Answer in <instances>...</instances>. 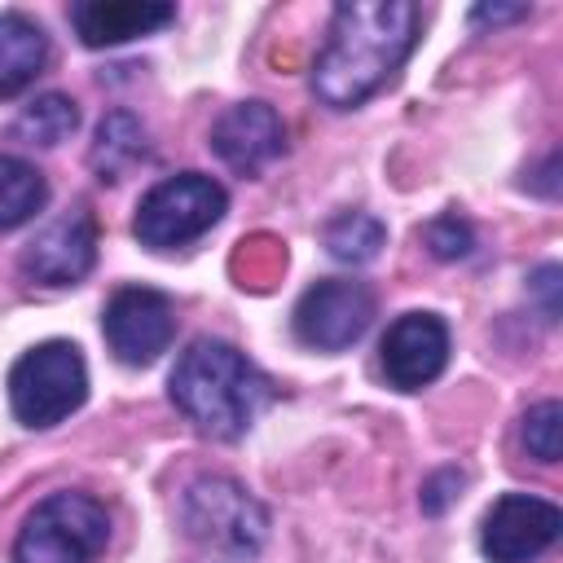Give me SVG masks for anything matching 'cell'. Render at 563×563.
Here are the masks:
<instances>
[{
	"label": "cell",
	"instance_id": "6da1fadb",
	"mask_svg": "<svg viewBox=\"0 0 563 563\" xmlns=\"http://www.w3.org/2000/svg\"><path fill=\"white\" fill-rule=\"evenodd\" d=\"M418 9L409 0H352L330 18V35L312 62V92L330 110L369 101L413 53Z\"/></svg>",
	"mask_w": 563,
	"mask_h": 563
},
{
	"label": "cell",
	"instance_id": "7a4b0ae2",
	"mask_svg": "<svg viewBox=\"0 0 563 563\" xmlns=\"http://www.w3.org/2000/svg\"><path fill=\"white\" fill-rule=\"evenodd\" d=\"M172 405L211 440H238L273 400V383L224 339H194L172 369Z\"/></svg>",
	"mask_w": 563,
	"mask_h": 563
},
{
	"label": "cell",
	"instance_id": "3957f363",
	"mask_svg": "<svg viewBox=\"0 0 563 563\" xmlns=\"http://www.w3.org/2000/svg\"><path fill=\"white\" fill-rule=\"evenodd\" d=\"M88 400V365L75 343L48 339L9 369V409L22 427H57Z\"/></svg>",
	"mask_w": 563,
	"mask_h": 563
},
{
	"label": "cell",
	"instance_id": "277c9868",
	"mask_svg": "<svg viewBox=\"0 0 563 563\" xmlns=\"http://www.w3.org/2000/svg\"><path fill=\"white\" fill-rule=\"evenodd\" d=\"M110 541V515L88 493L44 497L13 541L18 563H92Z\"/></svg>",
	"mask_w": 563,
	"mask_h": 563
},
{
	"label": "cell",
	"instance_id": "5b68a950",
	"mask_svg": "<svg viewBox=\"0 0 563 563\" xmlns=\"http://www.w3.org/2000/svg\"><path fill=\"white\" fill-rule=\"evenodd\" d=\"M185 532L229 559H246L268 537V510L229 475H198L180 497Z\"/></svg>",
	"mask_w": 563,
	"mask_h": 563
},
{
	"label": "cell",
	"instance_id": "8992f818",
	"mask_svg": "<svg viewBox=\"0 0 563 563\" xmlns=\"http://www.w3.org/2000/svg\"><path fill=\"white\" fill-rule=\"evenodd\" d=\"M224 211H229V194L220 180H211L202 172H180V176L158 180L141 198L132 233L150 251H176V246L202 238L211 224H220Z\"/></svg>",
	"mask_w": 563,
	"mask_h": 563
},
{
	"label": "cell",
	"instance_id": "52a82bcc",
	"mask_svg": "<svg viewBox=\"0 0 563 563\" xmlns=\"http://www.w3.org/2000/svg\"><path fill=\"white\" fill-rule=\"evenodd\" d=\"M374 321V290L352 277H325L308 286L295 303V339L317 352H343L352 347Z\"/></svg>",
	"mask_w": 563,
	"mask_h": 563
},
{
	"label": "cell",
	"instance_id": "ba28073f",
	"mask_svg": "<svg viewBox=\"0 0 563 563\" xmlns=\"http://www.w3.org/2000/svg\"><path fill=\"white\" fill-rule=\"evenodd\" d=\"M101 334L123 365H154L176 339V308L154 286H123L101 312Z\"/></svg>",
	"mask_w": 563,
	"mask_h": 563
},
{
	"label": "cell",
	"instance_id": "9c48e42d",
	"mask_svg": "<svg viewBox=\"0 0 563 563\" xmlns=\"http://www.w3.org/2000/svg\"><path fill=\"white\" fill-rule=\"evenodd\" d=\"M563 532V510L532 493H501L484 523H479V550L488 563H532L541 559Z\"/></svg>",
	"mask_w": 563,
	"mask_h": 563
},
{
	"label": "cell",
	"instance_id": "30bf717a",
	"mask_svg": "<svg viewBox=\"0 0 563 563\" xmlns=\"http://www.w3.org/2000/svg\"><path fill=\"white\" fill-rule=\"evenodd\" d=\"M378 365L391 387L422 391L449 365V325L435 312H405L387 325L378 343Z\"/></svg>",
	"mask_w": 563,
	"mask_h": 563
},
{
	"label": "cell",
	"instance_id": "8fae6325",
	"mask_svg": "<svg viewBox=\"0 0 563 563\" xmlns=\"http://www.w3.org/2000/svg\"><path fill=\"white\" fill-rule=\"evenodd\" d=\"M92 264H97V224L84 207L44 224L22 251V273L40 286H75L92 273Z\"/></svg>",
	"mask_w": 563,
	"mask_h": 563
},
{
	"label": "cell",
	"instance_id": "7c38bea8",
	"mask_svg": "<svg viewBox=\"0 0 563 563\" xmlns=\"http://www.w3.org/2000/svg\"><path fill=\"white\" fill-rule=\"evenodd\" d=\"M211 150L238 176H260L286 154V123L268 101H238L211 123Z\"/></svg>",
	"mask_w": 563,
	"mask_h": 563
},
{
	"label": "cell",
	"instance_id": "4fadbf2b",
	"mask_svg": "<svg viewBox=\"0 0 563 563\" xmlns=\"http://www.w3.org/2000/svg\"><path fill=\"white\" fill-rule=\"evenodd\" d=\"M176 22V9L163 0H79L70 4V26L88 48H114L141 35H154Z\"/></svg>",
	"mask_w": 563,
	"mask_h": 563
},
{
	"label": "cell",
	"instance_id": "5bb4252c",
	"mask_svg": "<svg viewBox=\"0 0 563 563\" xmlns=\"http://www.w3.org/2000/svg\"><path fill=\"white\" fill-rule=\"evenodd\" d=\"M48 62V35L26 13H0V97H18Z\"/></svg>",
	"mask_w": 563,
	"mask_h": 563
},
{
	"label": "cell",
	"instance_id": "9a60e30c",
	"mask_svg": "<svg viewBox=\"0 0 563 563\" xmlns=\"http://www.w3.org/2000/svg\"><path fill=\"white\" fill-rule=\"evenodd\" d=\"M150 145H145V128L136 114L128 110H110L101 123H97V141L88 150V163L101 180H119L123 172H132L136 163H145Z\"/></svg>",
	"mask_w": 563,
	"mask_h": 563
},
{
	"label": "cell",
	"instance_id": "2e32d148",
	"mask_svg": "<svg viewBox=\"0 0 563 563\" xmlns=\"http://www.w3.org/2000/svg\"><path fill=\"white\" fill-rule=\"evenodd\" d=\"M48 202V185L35 163L18 154H0V229H18L40 216Z\"/></svg>",
	"mask_w": 563,
	"mask_h": 563
},
{
	"label": "cell",
	"instance_id": "e0dca14e",
	"mask_svg": "<svg viewBox=\"0 0 563 563\" xmlns=\"http://www.w3.org/2000/svg\"><path fill=\"white\" fill-rule=\"evenodd\" d=\"M321 242L339 264H369L387 246V229L369 211H343L321 229Z\"/></svg>",
	"mask_w": 563,
	"mask_h": 563
},
{
	"label": "cell",
	"instance_id": "ac0fdd59",
	"mask_svg": "<svg viewBox=\"0 0 563 563\" xmlns=\"http://www.w3.org/2000/svg\"><path fill=\"white\" fill-rule=\"evenodd\" d=\"M75 128H79V110H75V101L62 97V92L35 97V101L18 114V123H13V132H18L22 141H31V145H62Z\"/></svg>",
	"mask_w": 563,
	"mask_h": 563
},
{
	"label": "cell",
	"instance_id": "d6986e66",
	"mask_svg": "<svg viewBox=\"0 0 563 563\" xmlns=\"http://www.w3.org/2000/svg\"><path fill=\"white\" fill-rule=\"evenodd\" d=\"M523 444L537 462H559L563 453V405L559 400H541L523 413Z\"/></svg>",
	"mask_w": 563,
	"mask_h": 563
},
{
	"label": "cell",
	"instance_id": "ffe728a7",
	"mask_svg": "<svg viewBox=\"0 0 563 563\" xmlns=\"http://www.w3.org/2000/svg\"><path fill=\"white\" fill-rule=\"evenodd\" d=\"M422 242H427V251H431L435 260H466L471 246H475V233H471V224H466L462 216L444 211V216H435V220L422 229Z\"/></svg>",
	"mask_w": 563,
	"mask_h": 563
},
{
	"label": "cell",
	"instance_id": "44dd1931",
	"mask_svg": "<svg viewBox=\"0 0 563 563\" xmlns=\"http://www.w3.org/2000/svg\"><path fill=\"white\" fill-rule=\"evenodd\" d=\"M444 488H462V475H457V471H440V475H431V479L422 484V510H427V515H440V510L453 501V493H444Z\"/></svg>",
	"mask_w": 563,
	"mask_h": 563
},
{
	"label": "cell",
	"instance_id": "7402d4cb",
	"mask_svg": "<svg viewBox=\"0 0 563 563\" xmlns=\"http://www.w3.org/2000/svg\"><path fill=\"white\" fill-rule=\"evenodd\" d=\"M559 264H541L537 273H532V290L541 295V312H545V321H554L559 317V299H554V290H559Z\"/></svg>",
	"mask_w": 563,
	"mask_h": 563
},
{
	"label": "cell",
	"instance_id": "603a6c76",
	"mask_svg": "<svg viewBox=\"0 0 563 563\" xmlns=\"http://www.w3.org/2000/svg\"><path fill=\"white\" fill-rule=\"evenodd\" d=\"M519 18H528V4H475L471 9L475 26H501V22H519Z\"/></svg>",
	"mask_w": 563,
	"mask_h": 563
}]
</instances>
